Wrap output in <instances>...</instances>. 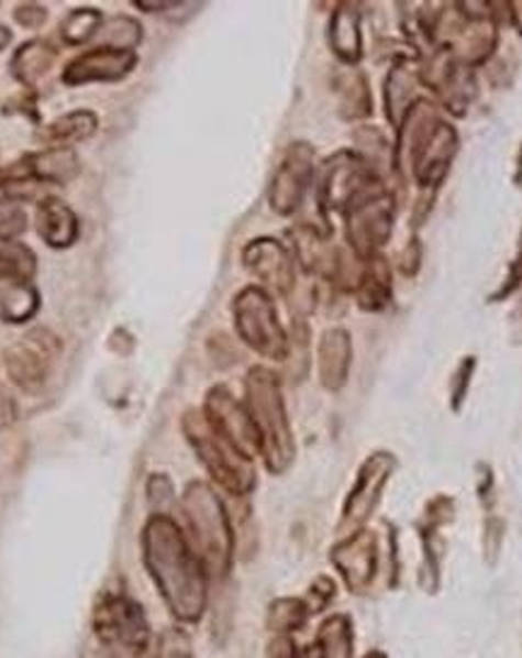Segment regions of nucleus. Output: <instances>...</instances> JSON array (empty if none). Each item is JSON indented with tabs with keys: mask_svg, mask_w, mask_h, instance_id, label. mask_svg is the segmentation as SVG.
Instances as JSON below:
<instances>
[{
	"mask_svg": "<svg viewBox=\"0 0 522 658\" xmlns=\"http://www.w3.org/2000/svg\"><path fill=\"white\" fill-rule=\"evenodd\" d=\"M145 569L181 623H197L206 607V574L185 533L173 518L151 516L143 528Z\"/></svg>",
	"mask_w": 522,
	"mask_h": 658,
	"instance_id": "nucleus-1",
	"label": "nucleus"
},
{
	"mask_svg": "<svg viewBox=\"0 0 522 658\" xmlns=\"http://www.w3.org/2000/svg\"><path fill=\"white\" fill-rule=\"evenodd\" d=\"M342 112L346 119H363L370 114L368 83L360 76V73H351V76H344Z\"/></svg>",
	"mask_w": 522,
	"mask_h": 658,
	"instance_id": "nucleus-29",
	"label": "nucleus"
},
{
	"mask_svg": "<svg viewBox=\"0 0 522 658\" xmlns=\"http://www.w3.org/2000/svg\"><path fill=\"white\" fill-rule=\"evenodd\" d=\"M60 351V341L54 332H48L46 327H36L24 332L15 344H10L3 351V361L10 381L18 387L36 393L42 390L52 365Z\"/></svg>",
	"mask_w": 522,
	"mask_h": 658,
	"instance_id": "nucleus-9",
	"label": "nucleus"
},
{
	"mask_svg": "<svg viewBox=\"0 0 522 658\" xmlns=\"http://www.w3.org/2000/svg\"><path fill=\"white\" fill-rule=\"evenodd\" d=\"M242 262H245L247 270L259 278L266 294L274 290V294L288 296L296 286V264L293 254L281 242L274 238H257L245 248L242 254Z\"/></svg>",
	"mask_w": 522,
	"mask_h": 658,
	"instance_id": "nucleus-13",
	"label": "nucleus"
},
{
	"mask_svg": "<svg viewBox=\"0 0 522 658\" xmlns=\"http://www.w3.org/2000/svg\"><path fill=\"white\" fill-rule=\"evenodd\" d=\"M318 365H320V381L326 390H342L348 377L351 365V335L342 327L326 329L320 339L318 349Z\"/></svg>",
	"mask_w": 522,
	"mask_h": 658,
	"instance_id": "nucleus-16",
	"label": "nucleus"
},
{
	"mask_svg": "<svg viewBox=\"0 0 522 658\" xmlns=\"http://www.w3.org/2000/svg\"><path fill=\"white\" fill-rule=\"evenodd\" d=\"M10 42H12L10 28H5V24H0V52H3L5 46H10Z\"/></svg>",
	"mask_w": 522,
	"mask_h": 658,
	"instance_id": "nucleus-35",
	"label": "nucleus"
},
{
	"mask_svg": "<svg viewBox=\"0 0 522 658\" xmlns=\"http://www.w3.org/2000/svg\"><path fill=\"white\" fill-rule=\"evenodd\" d=\"M390 288H392V278H390V270H387V264L382 257H368V264L360 270V278H358V286H356V294H358V303L360 308L378 312L385 308V303L390 300Z\"/></svg>",
	"mask_w": 522,
	"mask_h": 658,
	"instance_id": "nucleus-23",
	"label": "nucleus"
},
{
	"mask_svg": "<svg viewBox=\"0 0 522 658\" xmlns=\"http://www.w3.org/2000/svg\"><path fill=\"white\" fill-rule=\"evenodd\" d=\"M298 658H351V627L346 617L326 619L318 641L298 654Z\"/></svg>",
	"mask_w": 522,
	"mask_h": 658,
	"instance_id": "nucleus-25",
	"label": "nucleus"
},
{
	"mask_svg": "<svg viewBox=\"0 0 522 658\" xmlns=\"http://www.w3.org/2000/svg\"><path fill=\"white\" fill-rule=\"evenodd\" d=\"M27 230V213L12 197H0V240H18Z\"/></svg>",
	"mask_w": 522,
	"mask_h": 658,
	"instance_id": "nucleus-31",
	"label": "nucleus"
},
{
	"mask_svg": "<svg viewBox=\"0 0 522 658\" xmlns=\"http://www.w3.org/2000/svg\"><path fill=\"white\" fill-rule=\"evenodd\" d=\"M395 201L380 185L373 187L346 211V238L358 257L368 260L390 240Z\"/></svg>",
	"mask_w": 522,
	"mask_h": 658,
	"instance_id": "nucleus-8",
	"label": "nucleus"
},
{
	"mask_svg": "<svg viewBox=\"0 0 522 658\" xmlns=\"http://www.w3.org/2000/svg\"><path fill=\"white\" fill-rule=\"evenodd\" d=\"M310 613L308 603L300 601H278L271 605V615H269V625L276 632H290L298 629Z\"/></svg>",
	"mask_w": 522,
	"mask_h": 658,
	"instance_id": "nucleus-30",
	"label": "nucleus"
},
{
	"mask_svg": "<svg viewBox=\"0 0 522 658\" xmlns=\"http://www.w3.org/2000/svg\"><path fill=\"white\" fill-rule=\"evenodd\" d=\"M12 15H15V20L22 24V28H27V30H40L42 24H46V20H48L46 8L40 6V3H22V6L15 8Z\"/></svg>",
	"mask_w": 522,
	"mask_h": 658,
	"instance_id": "nucleus-32",
	"label": "nucleus"
},
{
	"mask_svg": "<svg viewBox=\"0 0 522 658\" xmlns=\"http://www.w3.org/2000/svg\"><path fill=\"white\" fill-rule=\"evenodd\" d=\"M56 61V48L46 40H27L18 46L15 56L10 61V70L20 83L32 85L44 78L52 70Z\"/></svg>",
	"mask_w": 522,
	"mask_h": 658,
	"instance_id": "nucleus-19",
	"label": "nucleus"
},
{
	"mask_svg": "<svg viewBox=\"0 0 522 658\" xmlns=\"http://www.w3.org/2000/svg\"><path fill=\"white\" fill-rule=\"evenodd\" d=\"M390 472H392V458L385 453L373 456L366 465H363L358 480H356V486L351 490V494L346 498V508H344V518H342L344 528H358L366 523L370 511L375 508V504H378L385 480Z\"/></svg>",
	"mask_w": 522,
	"mask_h": 658,
	"instance_id": "nucleus-14",
	"label": "nucleus"
},
{
	"mask_svg": "<svg viewBox=\"0 0 522 658\" xmlns=\"http://www.w3.org/2000/svg\"><path fill=\"white\" fill-rule=\"evenodd\" d=\"M157 658H189L185 637L177 635V632H165L160 649H157Z\"/></svg>",
	"mask_w": 522,
	"mask_h": 658,
	"instance_id": "nucleus-33",
	"label": "nucleus"
},
{
	"mask_svg": "<svg viewBox=\"0 0 522 658\" xmlns=\"http://www.w3.org/2000/svg\"><path fill=\"white\" fill-rule=\"evenodd\" d=\"M143 28L138 20L126 18V15H114L104 20L100 34L95 36L97 46H112V48H124V52H133L141 44Z\"/></svg>",
	"mask_w": 522,
	"mask_h": 658,
	"instance_id": "nucleus-28",
	"label": "nucleus"
},
{
	"mask_svg": "<svg viewBox=\"0 0 522 658\" xmlns=\"http://www.w3.org/2000/svg\"><path fill=\"white\" fill-rule=\"evenodd\" d=\"M40 308V294L27 282L0 278V318L5 322H27Z\"/></svg>",
	"mask_w": 522,
	"mask_h": 658,
	"instance_id": "nucleus-24",
	"label": "nucleus"
},
{
	"mask_svg": "<svg viewBox=\"0 0 522 658\" xmlns=\"http://www.w3.org/2000/svg\"><path fill=\"white\" fill-rule=\"evenodd\" d=\"M36 274L34 252L18 240H0V278L3 282H32Z\"/></svg>",
	"mask_w": 522,
	"mask_h": 658,
	"instance_id": "nucleus-26",
	"label": "nucleus"
},
{
	"mask_svg": "<svg viewBox=\"0 0 522 658\" xmlns=\"http://www.w3.org/2000/svg\"><path fill=\"white\" fill-rule=\"evenodd\" d=\"M290 242H293L298 262L306 266L310 274H332L336 270L338 254L326 248V240L312 228L290 230Z\"/></svg>",
	"mask_w": 522,
	"mask_h": 658,
	"instance_id": "nucleus-20",
	"label": "nucleus"
},
{
	"mask_svg": "<svg viewBox=\"0 0 522 658\" xmlns=\"http://www.w3.org/2000/svg\"><path fill=\"white\" fill-rule=\"evenodd\" d=\"M417 73H411L407 64H397L390 73V78H387L385 85V105H387V117H390L392 124L397 129H402V119H407V114L411 112V107H414V97H417Z\"/></svg>",
	"mask_w": 522,
	"mask_h": 658,
	"instance_id": "nucleus-21",
	"label": "nucleus"
},
{
	"mask_svg": "<svg viewBox=\"0 0 522 658\" xmlns=\"http://www.w3.org/2000/svg\"><path fill=\"white\" fill-rule=\"evenodd\" d=\"M136 64L138 58L133 52L112 46H92L90 52L68 61L64 68V83L73 85V88L90 83H119L131 76Z\"/></svg>",
	"mask_w": 522,
	"mask_h": 658,
	"instance_id": "nucleus-12",
	"label": "nucleus"
},
{
	"mask_svg": "<svg viewBox=\"0 0 522 658\" xmlns=\"http://www.w3.org/2000/svg\"><path fill=\"white\" fill-rule=\"evenodd\" d=\"M233 320L242 341L259 357L269 361L288 357V335L278 320L271 294H266L262 286L240 290L233 300Z\"/></svg>",
	"mask_w": 522,
	"mask_h": 658,
	"instance_id": "nucleus-5",
	"label": "nucleus"
},
{
	"mask_svg": "<svg viewBox=\"0 0 522 658\" xmlns=\"http://www.w3.org/2000/svg\"><path fill=\"white\" fill-rule=\"evenodd\" d=\"M314 175V151L306 141H296L288 145L281 165L276 167L271 187H269V204L278 216H290L300 209L306 199L308 187Z\"/></svg>",
	"mask_w": 522,
	"mask_h": 658,
	"instance_id": "nucleus-10",
	"label": "nucleus"
},
{
	"mask_svg": "<svg viewBox=\"0 0 522 658\" xmlns=\"http://www.w3.org/2000/svg\"><path fill=\"white\" fill-rule=\"evenodd\" d=\"M332 557L351 589H358L363 583L370 581L373 567H375V547L370 535L366 533L354 535L351 540L338 545Z\"/></svg>",
	"mask_w": 522,
	"mask_h": 658,
	"instance_id": "nucleus-17",
	"label": "nucleus"
},
{
	"mask_svg": "<svg viewBox=\"0 0 522 658\" xmlns=\"http://www.w3.org/2000/svg\"><path fill=\"white\" fill-rule=\"evenodd\" d=\"M247 414L257 434L259 453L271 472H284L293 462V431L284 405L281 383L274 371L254 365L245 381Z\"/></svg>",
	"mask_w": 522,
	"mask_h": 658,
	"instance_id": "nucleus-2",
	"label": "nucleus"
},
{
	"mask_svg": "<svg viewBox=\"0 0 522 658\" xmlns=\"http://www.w3.org/2000/svg\"><path fill=\"white\" fill-rule=\"evenodd\" d=\"M203 417L209 419L213 429L227 438L240 453H245L252 458V453H257L259 443H257V434H254L252 419L247 414V407H242L240 402L233 397L230 390L223 385L213 387L209 395H206V412Z\"/></svg>",
	"mask_w": 522,
	"mask_h": 658,
	"instance_id": "nucleus-11",
	"label": "nucleus"
},
{
	"mask_svg": "<svg viewBox=\"0 0 522 658\" xmlns=\"http://www.w3.org/2000/svg\"><path fill=\"white\" fill-rule=\"evenodd\" d=\"M92 629L109 651L136 656L148 647L151 629L141 605L124 595H107L92 611Z\"/></svg>",
	"mask_w": 522,
	"mask_h": 658,
	"instance_id": "nucleus-6",
	"label": "nucleus"
},
{
	"mask_svg": "<svg viewBox=\"0 0 522 658\" xmlns=\"http://www.w3.org/2000/svg\"><path fill=\"white\" fill-rule=\"evenodd\" d=\"M95 131L97 114L90 112V109H76V112H68L52 121L44 131V141L52 143V149H70L73 143L88 141L90 136H95Z\"/></svg>",
	"mask_w": 522,
	"mask_h": 658,
	"instance_id": "nucleus-22",
	"label": "nucleus"
},
{
	"mask_svg": "<svg viewBox=\"0 0 522 658\" xmlns=\"http://www.w3.org/2000/svg\"><path fill=\"white\" fill-rule=\"evenodd\" d=\"M185 434L189 443L197 450L199 460L203 468L211 472V478L227 490L230 494H247L252 492L254 482H257V474H254L252 460L240 453V450L218 434L209 419L199 412H187L185 414Z\"/></svg>",
	"mask_w": 522,
	"mask_h": 658,
	"instance_id": "nucleus-4",
	"label": "nucleus"
},
{
	"mask_svg": "<svg viewBox=\"0 0 522 658\" xmlns=\"http://www.w3.org/2000/svg\"><path fill=\"white\" fill-rule=\"evenodd\" d=\"M36 235L52 250H68L78 242L80 223L76 211L58 197H44L34 213Z\"/></svg>",
	"mask_w": 522,
	"mask_h": 658,
	"instance_id": "nucleus-15",
	"label": "nucleus"
},
{
	"mask_svg": "<svg viewBox=\"0 0 522 658\" xmlns=\"http://www.w3.org/2000/svg\"><path fill=\"white\" fill-rule=\"evenodd\" d=\"M271 658H298V651L290 639H278L271 649Z\"/></svg>",
	"mask_w": 522,
	"mask_h": 658,
	"instance_id": "nucleus-34",
	"label": "nucleus"
},
{
	"mask_svg": "<svg viewBox=\"0 0 522 658\" xmlns=\"http://www.w3.org/2000/svg\"><path fill=\"white\" fill-rule=\"evenodd\" d=\"M368 658H382V656H368Z\"/></svg>",
	"mask_w": 522,
	"mask_h": 658,
	"instance_id": "nucleus-36",
	"label": "nucleus"
},
{
	"mask_svg": "<svg viewBox=\"0 0 522 658\" xmlns=\"http://www.w3.org/2000/svg\"><path fill=\"white\" fill-rule=\"evenodd\" d=\"M181 511L189 526L193 555L199 557L203 569L223 577L233 559V528L221 498L206 482H191L181 496Z\"/></svg>",
	"mask_w": 522,
	"mask_h": 658,
	"instance_id": "nucleus-3",
	"label": "nucleus"
},
{
	"mask_svg": "<svg viewBox=\"0 0 522 658\" xmlns=\"http://www.w3.org/2000/svg\"><path fill=\"white\" fill-rule=\"evenodd\" d=\"M330 46L344 64H356L363 54L360 20L354 6H338L330 22Z\"/></svg>",
	"mask_w": 522,
	"mask_h": 658,
	"instance_id": "nucleus-18",
	"label": "nucleus"
},
{
	"mask_svg": "<svg viewBox=\"0 0 522 658\" xmlns=\"http://www.w3.org/2000/svg\"><path fill=\"white\" fill-rule=\"evenodd\" d=\"M373 167L358 153H336L324 163L320 175V204L326 211H348L360 197L378 187Z\"/></svg>",
	"mask_w": 522,
	"mask_h": 658,
	"instance_id": "nucleus-7",
	"label": "nucleus"
},
{
	"mask_svg": "<svg viewBox=\"0 0 522 658\" xmlns=\"http://www.w3.org/2000/svg\"><path fill=\"white\" fill-rule=\"evenodd\" d=\"M104 24L102 12L97 8H76L70 10L58 28V36L68 46H80L85 42L95 40Z\"/></svg>",
	"mask_w": 522,
	"mask_h": 658,
	"instance_id": "nucleus-27",
	"label": "nucleus"
}]
</instances>
